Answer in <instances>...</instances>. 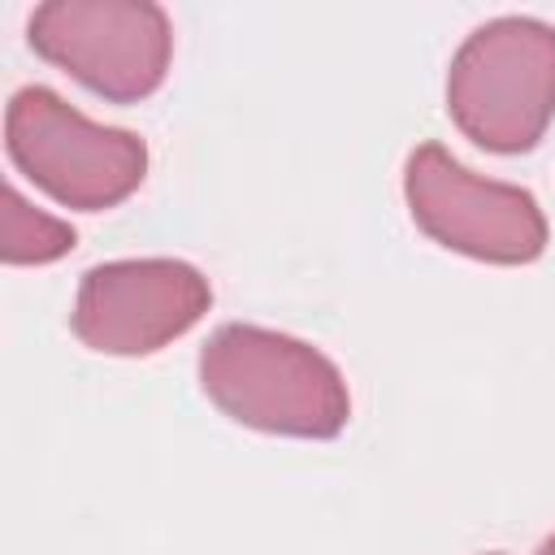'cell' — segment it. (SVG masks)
Wrapping results in <instances>:
<instances>
[{
    "mask_svg": "<svg viewBox=\"0 0 555 555\" xmlns=\"http://www.w3.org/2000/svg\"><path fill=\"white\" fill-rule=\"evenodd\" d=\"M199 386L230 421L260 434L325 442L351 421V390L325 351L247 321H225L208 334Z\"/></svg>",
    "mask_w": 555,
    "mask_h": 555,
    "instance_id": "1",
    "label": "cell"
},
{
    "mask_svg": "<svg viewBox=\"0 0 555 555\" xmlns=\"http://www.w3.org/2000/svg\"><path fill=\"white\" fill-rule=\"evenodd\" d=\"M447 113L486 152H529L555 121V26L525 13L477 26L447 65Z\"/></svg>",
    "mask_w": 555,
    "mask_h": 555,
    "instance_id": "2",
    "label": "cell"
},
{
    "mask_svg": "<svg viewBox=\"0 0 555 555\" xmlns=\"http://www.w3.org/2000/svg\"><path fill=\"white\" fill-rule=\"evenodd\" d=\"M9 160L56 204L104 212L147 178V143L134 130L87 121L52 87H17L4 108Z\"/></svg>",
    "mask_w": 555,
    "mask_h": 555,
    "instance_id": "3",
    "label": "cell"
},
{
    "mask_svg": "<svg viewBox=\"0 0 555 555\" xmlns=\"http://www.w3.org/2000/svg\"><path fill=\"white\" fill-rule=\"evenodd\" d=\"M30 48L100 100L139 104L169 74L173 26L152 0H48L30 13Z\"/></svg>",
    "mask_w": 555,
    "mask_h": 555,
    "instance_id": "4",
    "label": "cell"
},
{
    "mask_svg": "<svg viewBox=\"0 0 555 555\" xmlns=\"http://www.w3.org/2000/svg\"><path fill=\"white\" fill-rule=\"evenodd\" d=\"M403 199L434 243L486 264H533L551 238L546 212L525 186L477 178L442 143L412 147Z\"/></svg>",
    "mask_w": 555,
    "mask_h": 555,
    "instance_id": "5",
    "label": "cell"
},
{
    "mask_svg": "<svg viewBox=\"0 0 555 555\" xmlns=\"http://www.w3.org/2000/svg\"><path fill=\"white\" fill-rule=\"evenodd\" d=\"M212 308L208 278L173 256L104 260L82 273L69 325L100 356H152Z\"/></svg>",
    "mask_w": 555,
    "mask_h": 555,
    "instance_id": "6",
    "label": "cell"
},
{
    "mask_svg": "<svg viewBox=\"0 0 555 555\" xmlns=\"http://www.w3.org/2000/svg\"><path fill=\"white\" fill-rule=\"evenodd\" d=\"M78 234L69 221H56L22 199V191L4 186V225H0V256L4 264H52L74 251Z\"/></svg>",
    "mask_w": 555,
    "mask_h": 555,
    "instance_id": "7",
    "label": "cell"
},
{
    "mask_svg": "<svg viewBox=\"0 0 555 555\" xmlns=\"http://www.w3.org/2000/svg\"><path fill=\"white\" fill-rule=\"evenodd\" d=\"M538 555H555V533H551V538H542V546H538Z\"/></svg>",
    "mask_w": 555,
    "mask_h": 555,
    "instance_id": "8",
    "label": "cell"
},
{
    "mask_svg": "<svg viewBox=\"0 0 555 555\" xmlns=\"http://www.w3.org/2000/svg\"><path fill=\"white\" fill-rule=\"evenodd\" d=\"M490 555H499V551H490Z\"/></svg>",
    "mask_w": 555,
    "mask_h": 555,
    "instance_id": "9",
    "label": "cell"
}]
</instances>
